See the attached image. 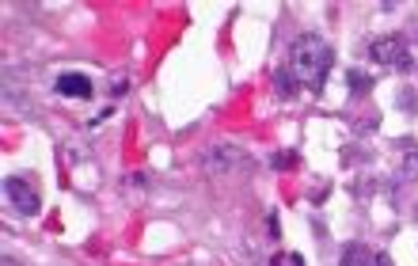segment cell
<instances>
[{
	"label": "cell",
	"mask_w": 418,
	"mask_h": 266,
	"mask_svg": "<svg viewBox=\"0 0 418 266\" xmlns=\"http://www.w3.org/2000/svg\"><path fill=\"white\" fill-rule=\"evenodd\" d=\"M377 266H388V258H377Z\"/></svg>",
	"instance_id": "cell-15"
},
{
	"label": "cell",
	"mask_w": 418,
	"mask_h": 266,
	"mask_svg": "<svg viewBox=\"0 0 418 266\" xmlns=\"http://www.w3.org/2000/svg\"><path fill=\"white\" fill-rule=\"evenodd\" d=\"M369 58L377 61V65H384V69H403V73L415 65V61H410V50H407V38H399V34H384V38H373Z\"/></svg>",
	"instance_id": "cell-2"
},
{
	"label": "cell",
	"mask_w": 418,
	"mask_h": 266,
	"mask_svg": "<svg viewBox=\"0 0 418 266\" xmlns=\"http://www.w3.org/2000/svg\"><path fill=\"white\" fill-rule=\"evenodd\" d=\"M270 266H304V255H297V251H278V255L270 258Z\"/></svg>",
	"instance_id": "cell-10"
},
{
	"label": "cell",
	"mask_w": 418,
	"mask_h": 266,
	"mask_svg": "<svg viewBox=\"0 0 418 266\" xmlns=\"http://www.w3.org/2000/svg\"><path fill=\"white\" fill-rule=\"evenodd\" d=\"M403 145V160H399V179L407 183V179H418V152L410 141H399Z\"/></svg>",
	"instance_id": "cell-7"
},
{
	"label": "cell",
	"mask_w": 418,
	"mask_h": 266,
	"mask_svg": "<svg viewBox=\"0 0 418 266\" xmlns=\"http://www.w3.org/2000/svg\"><path fill=\"white\" fill-rule=\"evenodd\" d=\"M274 84H278V95H281V99H289V95L297 92V76L289 73V69H278V76H274Z\"/></svg>",
	"instance_id": "cell-8"
},
{
	"label": "cell",
	"mask_w": 418,
	"mask_h": 266,
	"mask_svg": "<svg viewBox=\"0 0 418 266\" xmlns=\"http://www.w3.org/2000/svg\"><path fill=\"white\" fill-rule=\"evenodd\" d=\"M338 266H377V255H373L365 243H346Z\"/></svg>",
	"instance_id": "cell-6"
},
{
	"label": "cell",
	"mask_w": 418,
	"mask_h": 266,
	"mask_svg": "<svg viewBox=\"0 0 418 266\" xmlns=\"http://www.w3.org/2000/svg\"><path fill=\"white\" fill-rule=\"evenodd\" d=\"M399 107H418V99H415L410 92H403V95H399Z\"/></svg>",
	"instance_id": "cell-13"
},
{
	"label": "cell",
	"mask_w": 418,
	"mask_h": 266,
	"mask_svg": "<svg viewBox=\"0 0 418 266\" xmlns=\"http://www.w3.org/2000/svg\"><path fill=\"white\" fill-rule=\"evenodd\" d=\"M4 198H8V206L16 209L19 217H38V209H42L38 191L27 183L23 175H8V179H4Z\"/></svg>",
	"instance_id": "cell-3"
},
{
	"label": "cell",
	"mask_w": 418,
	"mask_h": 266,
	"mask_svg": "<svg viewBox=\"0 0 418 266\" xmlns=\"http://www.w3.org/2000/svg\"><path fill=\"white\" fill-rule=\"evenodd\" d=\"M270 164H274V167H293V164H297V156H289V152H278Z\"/></svg>",
	"instance_id": "cell-12"
},
{
	"label": "cell",
	"mask_w": 418,
	"mask_h": 266,
	"mask_svg": "<svg viewBox=\"0 0 418 266\" xmlns=\"http://www.w3.org/2000/svg\"><path fill=\"white\" fill-rule=\"evenodd\" d=\"M126 88H130V80H126V76H115V84H111L107 92L111 95H126Z\"/></svg>",
	"instance_id": "cell-11"
},
{
	"label": "cell",
	"mask_w": 418,
	"mask_h": 266,
	"mask_svg": "<svg viewBox=\"0 0 418 266\" xmlns=\"http://www.w3.org/2000/svg\"><path fill=\"white\" fill-rule=\"evenodd\" d=\"M346 84H350V92H353V95H365V92L373 88V76H365V73H353V69H350Z\"/></svg>",
	"instance_id": "cell-9"
},
{
	"label": "cell",
	"mask_w": 418,
	"mask_h": 266,
	"mask_svg": "<svg viewBox=\"0 0 418 266\" xmlns=\"http://www.w3.org/2000/svg\"><path fill=\"white\" fill-rule=\"evenodd\" d=\"M0 266H19V258H12V255H4V258H0Z\"/></svg>",
	"instance_id": "cell-14"
},
{
	"label": "cell",
	"mask_w": 418,
	"mask_h": 266,
	"mask_svg": "<svg viewBox=\"0 0 418 266\" xmlns=\"http://www.w3.org/2000/svg\"><path fill=\"white\" fill-rule=\"evenodd\" d=\"M236 164H244V152L232 149V145H213L202 156V167H209V171H232Z\"/></svg>",
	"instance_id": "cell-4"
},
{
	"label": "cell",
	"mask_w": 418,
	"mask_h": 266,
	"mask_svg": "<svg viewBox=\"0 0 418 266\" xmlns=\"http://www.w3.org/2000/svg\"><path fill=\"white\" fill-rule=\"evenodd\" d=\"M331 61H335V53H331V46L320 34H301L289 46V73L297 76V84H308L312 92L323 88V80L331 73Z\"/></svg>",
	"instance_id": "cell-1"
},
{
	"label": "cell",
	"mask_w": 418,
	"mask_h": 266,
	"mask_svg": "<svg viewBox=\"0 0 418 266\" xmlns=\"http://www.w3.org/2000/svg\"><path fill=\"white\" fill-rule=\"evenodd\" d=\"M54 88H58V95H65V99H91V92H95L84 73H61Z\"/></svg>",
	"instance_id": "cell-5"
},
{
	"label": "cell",
	"mask_w": 418,
	"mask_h": 266,
	"mask_svg": "<svg viewBox=\"0 0 418 266\" xmlns=\"http://www.w3.org/2000/svg\"><path fill=\"white\" fill-rule=\"evenodd\" d=\"M415 217H418V209H415Z\"/></svg>",
	"instance_id": "cell-16"
}]
</instances>
